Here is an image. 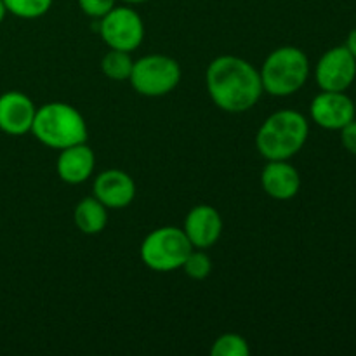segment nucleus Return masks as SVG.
I'll use <instances>...</instances> for the list:
<instances>
[{
  "label": "nucleus",
  "mask_w": 356,
  "mask_h": 356,
  "mask_svg": "<svg viewBox=\"0 0 356 356\" xmlns=\"http://www.w3.org/2000/svg\"><path fill=\"white\" fill-rule=\"evenodd\" d=\"M193 250L183 228L176 226H162L156 228L143 240L139 256L146 268L159 273L179 270L188 254Z\"/></svg>",
  "instance_id": "5"
},
{
  "label": "nucleus",
  "mask_w": 356,
  "mask_h": 356,
  "mask_svg": "<svg viewBox=\"0 0 356 356\" xmlns=\"http://www.w3.org/2000/svg\"><path fill=\"white\" fill-rule=\"evenodd\" d=\"M122 2H127V3H143L146 0H122Z\"/></svg>",
  "instance_id": "24"
},
{
  "label": "nucleus",
  "mask_w": 356,
  "mask_h": 356,
  "mask_svg": "<svg viewBox=\"0 0 356 356\" xmlns=\"http://www.w3.org/2000/svg\"><path fill=\"white\" fill-rule=\"evenodd\" d=\"M132 66H134V59L131 58V52L125 51L110 49L101 59V70H103L104 76L113 82H125L131 79Z\"/></svg>",
  "instance_id": "16"
},
{
  "label": "nucleus",
  "mask_w": 356,
  "mask_h": 356,
  "mask_svg": "<svg viewBox=\"0 0 356 356\" xmlns=\"http://www.w3.org/2000/svg\"><path fill=\"white\" fill-rule=\"evenodd\" d=\"M353 101H355V113H356V96H355V99H353Z\"/></svg>",
  "instance_id": "25"
},
{
  "label": "nucleus",
  "mask_w": 356,
  "mask_h": 356,
  "mask_svg": "<svg viewBox=\"0 0 356 356\" xmlns=\"http://www.w3.org/2000/svg\"><path fill=\"white\" fill-rule=\"evenodd\" d=\"M31 134L47 148L61 152L70 146L87 143L89 131L86 118L75 106L61 101H52L37 108Z\"/></svg>",
  "instance_id": "3"
},
{
  "label": "nucleus",
  "mask_w": 356,
  "mask_h": 356,
  "mask_svg": "<svg viewBox=\"0 0 356 356\" xmlns=\"http://www.w3.org/2000/svg\"><path fill=\"white\" fill-rule=\"evenodd\" d=\"M263 90L275 97L299 92L309 79V59L302 49L284 45L268 54L259 70Z\"/></svg>",
  "instance_id": "4"
},
{
  "label": "nucleus",
  "mask_w": 356,
  "mask_h": 356,
  "mask_svg": "<svg viewBox=\"0 0 356 356\" xmlns=\"http://www.w3.org/2000/svg\"><path fill=\"white\" fill-rule=\"evenodd\" d=\"M356 79V59L346 45H336L320 56L315 80L320 90L346 92Z\"/></svg>",
  "instance_id": "8"
},
{
  "label": "nucleus",
  "mask_w": 356,
  "mask_h": 356,
  "mask_svg": "<svg viewBox=\"0 0 356 356\" xmlns=\"http://www.w3.org/2000/svg\"><path fill=\"white\" fill-rule=\"evenodd\" d=\"M181 268L193 280H205L212 271V261L204 249H193Z\"/></svg>",
  "instance_id": "19"
},
{
  "label": "nucleus",
  "mask_w": 356,
  "mask_h": 356,
  "mask_svg": "<svg viewBox=\"0 0 356 356\" xmlns=\"http://www.w3.org/2000/svg\"><path fill=\"white\" fill-rule=\"evenodd\" d=\"M37 106L19 90H7L0 96V131L9 136H24L31 132Z\"/></svg>",
  "instance_id": "11"
},
{
  "label": "nucleus",
  "mask_w": 356,
  "mask_h": 356,
  "mask_svg": "<svg viewBox=\"0 0 356 356\" xmlns=\"http://www.w3.org/2000/svg\"><path fill=\"white\" fill-rule=\"evenodd\" d=\"M94 197L110 211L125 209L134 202L136 183L127 172L120 169H108L94 179Z\"/></svg>",
  "instance_id": "12"
},
{
  "label": "nucleus",
  "mask_w": 356,
  "mask_h": 356,
  "mask_svg": "<svg viewBox=\"0 0 356 356\" xmlns=\"http://www.w3.org/2000/svg\"><path fill=\"white\" fill-rule=\"evenodd\" d=\"M7 13L21 19H37L49 13L52 0H2Z\"/></svg>",
  "instance_id": "17"
},
{
  "label": "nucleus",
  "mask_w": 356,
  "mask_h": 356,
  "mask_svg": "<svg viewBox=\"0 0 356 356\" xmlns=\"http://www.w3.org/2000/svg\"><path fill=\"white\" fill-rule=\"evenodd\" d=\"M99 35L110 49L132 52L143 44L145 23L131 7H113L101 17Z\"/></svg>",
  "instance_id": "7"
},
{
  "label": "nucleus",
  "mask_w": 356,
  "mask_h": 356,
  "mask_svg": "<svg viewBox=\"0 0 356 356\" xmlns=\"http://www.w3.org/2000/svg\"><path fill=\"white\" fill-rule=\"evenodd\" d=\"M261 184L275 200H291L301 190V176L289 160H270L261 172Z\"/></svg>",
  "instance_id": "13"
},
{
  "label": "nucleus",
  "mask_w": 356,
  "mask_h": 356,
  "mask_svg": "<svg viewBox=\"0 0 356 356\" xmlns=\"http://www.w3.org/2000/svg\"><path fill=\"white\" fill-rule=\"evenodd\" d=\"M344 45H346L348 51H350L356 59V28H355V30L350 31V35H348V38H346V44H344Z\"/></svg>",
  "instance_id": "22"
},
{
  "label": "nucleus",
  "mask_w": 356,
  "mask_h": 356,
  "mask_svg": "<svg viewBox=\"0 0 356 356\" xmlns=\"http://www.w3.org/2000/svg\"><path fill=\"white\" fill-rule=\"evenodd\" d=\"M212 356H249L250 348L245 337L240 334H222L212 343L211 348Z\"/></svg>",
  "instance_id": "18"
},
{
  "label": "nucleus",
  "mask_w": 356,
  "mask_h": 356,
  "mask_svg": "<svg viewBox=\"0 0 356 356\" xmlns=\"http://www.w3.org/2000/svg\"><path fill=\"white\" fill-rule=\"evenodd\" d=\"M73 222L83 235H97L108 225V209L96 197H86L75 205Z\"/></svg>",
  "instance_id": "15"
},
{
  "label": "nucleus",
  "mask_w": 356,
  "mask_h": 356,
  "mask_svg": "<svg viewBox=\"0 0 356 356\" xmlns=\"http://www.w3.org/2000/svg\"><path fill=\"white\" fill-rule=\"evenodd\" d=\"M309 117L318 127L327 131H341L355 120V101L346 92L322 90L309 104Z\"/></svg>",
  "instance_id": "9"
},
{
  "label": "nucleus",
  "mask_w": 356,
  "mask_h": 356,
  "mask_svg": "<svg viewBox=\"0 0 356 356\" xmlns=\"http://www.w3.org/2000/svg\"><path fill=\"white\" fill-rule=\"evenodd\" d=\"M309 136V122L296 110L271 113L256 134V148L264 159L291 160L305 148Z\"/></svg>",
  "instance_id": "2"
},
{
  "label": "nucleus",
  "mask_w": 356,
  "mask_h": 356,
  "mask_svg": "<svg viewBox=\"0 0 356 356\" xmlns=\"http://www.w3.org/2000/svg\"><path fill=\"white\" fill-rule=\"evenodd\" d=\"M339 132L344 149L348 153H351V155H356V118L351 120L348 125H344Z\"/></svg>",
  "instance_id": "21"
},
{
  "label": "nucleus",
  "mask_w": 356,
  "mask_h": 356,
  "mask_svg": "<svg viewBox=\"0 0 356 356\" xmlns=\"http://www.w3.org/2000/svg\"><path fill=\"white\" fill-rule=\"evenodd\" d=\"M94 167H96V155L92 148L87 146V143L61 149L56 162L59 179L68 184L86 183L92 176Z\"/></svg>",
  "instance_id": "14"
},
{
  "label": "nucleus",
  "mask_w": 356,
  "mask_h": 356,
  "mask_svg": "<svg viewBox=\"0 0 356 356\" xmlns=\"http://www.w3.org/2000/svg\"><path fill=\"white\" fill-rule=\"evenodd\" d=\"M132 89L146 97H162L181 82V66L170 56L148 54L134 61L131 73Z\"/></svg>",
  "instance_id": "6"
},
{
  "label": "nucleus",
  "mask_w": 356,
  "mask_h": 356,
  "mask_svg": "<svg viewBox=\"0 0 356 356\" xmlns=\"http://www.w3.org/2000/svg\"><path fill=\"white\" fill-rule=\"evenodd\" d=\"M79 6L83 14L90 17H101L110 13L115 7V0H79Z\"/></svg>",
  "instance_id": "20"
},
{
  "label": "nucleus",
  "mask_w": 356,
  "mask_h": 356,
  "mask_svg": "<svg viewBox=\"0 0 356 356\" xmlns=\"http://www.w3.org/2000/svg\"><path fill=\"white\" fill-rule=\"evenodd\" d=\"M193 249H211L218 243L222 233V218L218 209L212 205L200 204L188 212L183 226Z\"/></svg>",
  "instance_id": "10"
},
{
  "label": "nucleus",
  "mask_w": 356,
  "mask_h": 356,
  "mask_svg": "<svg viewBox=\"0 0 356 356\" xmlns=\"http://www.w3.org/2000/svg\"><path fill=\"white\" fill-rule=\"evenodd\" d=\"M205 86L212 103L228 113L249 111L264 92L259 70L232 54L212 59L205 72Z\"/></svg>",
  "instance_id": "1"
},
{
  "label": "nucleus",
  "mask_w": 356,
  "mask_h": 356,
  "mask_svg": "<svg viewBox=\"0 0 356 356\" xmlns=\"http://www.w3.org/2000/svg\"><path fill=\"white\" fill-rule=\"evenodd\" d=\"M6 14H7L6 6H3V2H2V0H0V23H2V21H3V17H6Z\"/></svg>",
  "instance_id": "23"
}]
</instances>
